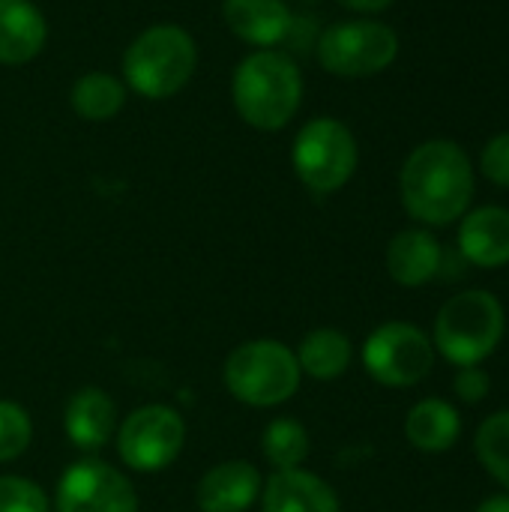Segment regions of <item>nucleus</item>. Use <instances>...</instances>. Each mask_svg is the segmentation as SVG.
Listing matches in <instances>:
<instances>
[{
    "mask_svg": "<svg viewBox=\"0 0 509 512\" xmlns=\"http://www.w3.org/2000/svg\"><path fill=\"white\" fill-rule=\"evenodd\" d=\"M402 204L423 225H453L474 201V168L450 138H432L411 150L399 174Z\"/></svg>",
    "mask_w": 509,
    "mask_h": 512,
    "instance_id": "obj_1",
    "label": "nucleus"
},
{
    "mask_svg": "<svg viewBox=\"0 0 509 512\" xmlns=\"http://www.w3.org/2000/svg\"><path fill=\"white\" fill-rule=\"evenodd\" d=\"M231 99L243 123L261 132H279L303 102L300 66L276 48H258L237 63Z\"/></svg>",
    "mask_w": 509,
    "mask_h": 512,
    "instance_id": "obj_2",
    "label": "nucleus"
},
{
    "mask_svg": "<svg viewBox=\"0 0 509 512\" xmlns=\"http://www.w3.org/2000/svg\"><path fill=\"white\" fill-rule=\"evenodd\" d=\"M198 48L180 24H153L123 51V84L141 99H171L195 75Z\"/></svg>",
    "mask_w": 509,
    "mask_h": 512,
    "instance_id": "obj_3",
    "label": "nucleus"
},
{
    "mask_svg": "<svg viewBox=\"0 0 509 512\" xmlns=\"http://www.w3.org/2000/svg\"><path fill=\"white\" fill-rule=\"evenodd\" d=\"M507 315L495 294L483 288L462 291L450 297L435 318L432 345L453 366H480L492 357L504 339Z\"/></svg>",
    "mask_w": 509,
    "mask_h": 512,
    "instance_id": "obj_4",
    "label": "nucleus"
},
{
    "mask_svg": "<svg viewBox=\"0 0 509 512\" xmlns=\"http://www.w3.org/2000/svg\"><path fill=\"white\" fill-rule=\"evenodd\" d=\"M297 354L276 339H255L231 351L225 360V387L234 399L252 408L288 402L300 387Z\"/></svg>",
    "mask_w": 509,
    "mask_h": 512,
    "instance_id": "obj_5",
    "label": "nucleus"
},
{
    "mask_svg": "<svg viewBox=\"0 0 509 512\" xmlns=\"http://www.w3.org/2000/svg\"><path fill=\"white\" fill-rule=\"evenodd\" d=\"M357 162V138L336 117H312L291 144V165L300 183L318 195L339 192L354 177Z\"/></svg>",
    "mask_w": 509,
    "mask_h": 512,
    "instance_id": "obj_6",
    "label": "nucleus"
},
{
    "mask_svg": "<svg viewBox=\"0 0 509 512\" xmlns=\"http://www.w3.org/2000/svg\"><path fill=\"white\" fill-rule=\"evenodd\" d=\"M399 57V36L375 18H348L318 36V63L339 78H369Z\"/></svg>",
    "mask_w": 509,
    "mask_h": 512,
    "instance_id": "obj_7",
    "label": "nucleus"
},
{
    "mask_svg": "<svg viewBox=\"0 0 509 512\" xmlns=\"http://www.w3.org/2000/svg\"><path fill=\"white\" fill-rule=\"evenodd\" d=\"M363 366L384 387H414L432 372L435 345L420 327L387 321L366 339Z\"/></svg>",
    "mask_w": 509,
    "mask_h": 512,
    "instance_id": "obj_8",
    "label": "nucleus"
},
{
    "mask_svg": "<svg viewBox=\"0 0 509 512\" xmlns=\"http://www.w3.org/2000/svg\"><path fill=\"white\" fill-rule=\"evenodd\" d=\"M186 441V426L177 411L165 405H144L132 411L117 435V453L132 471H162L168 468Z\"/></svg>",
    "mask_w": 509,
    "mask_h": 512,
    "instance_id": "obj_9",
    "label": "nucleus"
},
{
    "mask_svg": "<svg viewBox=\"0 0 509 512\" xmlns=\"http://www.w3.org/2000/svg\"><path fill=\"white\" fill-rule=\"evenodd\" d=\"M57 512H138L132 483L111 465L84 459L72 465L57 486Z\"/></svg>",
    "mask_w": 509,
    "mask_h": 512,
    "instance_id": "obj_10",
    "label": "nucleus"
},
{
    "mask_svg": "<svg viewBox=\"0 0 509 512\" xmlns=\"http://www.w3.org/2000/svg\"><path fill=\"white\" fill-rule=\"evenodd\" d=\"M228 30L255 48L282 45L294 30V15L285 0H222Z\"/></svg>",
    "mask_w": 509,
    "mask_h": 512,
    "instance_id": "obj_11",
    "label": "nucleus"
},
{
    "mask_svg": "<svg viewBox=\"0 0 509 512\" xmlns=\"http://www.w3.org/2000/svg\"><path fill=\"white\" fill-rule=\"evenodd\" d=\"M459 252L474 267H507L509 264V210L507 207H477L462 216Z\"/></svg>",
    "mask_w": 509,
    "mask_h": 512,
    "instance_id": "obj_12",
    "label": "nucleus"
},
{
    "mask_svg": "<svg viewBox=\"0 0 509 512\" xmlns=\"http://www.w3.org/2000/svg\"><path fill=\"white\" fill-rule=\"evenodd\" d=\"M261 495V474L249 462H225L210 468L198 489L195 504L201 512H246Z\"/></svg>",
    "mask_w": 509,
    "mask_h": 512,
    "instance_id": "obj_13",
    "label": "nucleus"
},
{
    "mask_svg": "<svg viewBox=\"0 0 509 512\" xmlns=\"http://www.w3.org/2000/svg\"><path fill=\"white\" fill-rule=\"evenodd\" d=\"M48 39V21L30 0H0V63H30Z\"/></svg>",
    "mask_w": 509,
    "mask_h": 512,
    "instance_id": "obj_14",
    "label": "nucleus"
},
{
    "mask_svg": "<svg viewBox=\"0 0 509 512\" xmlns=\"http://www.w3.org/2000/svg\"><path fill=\"white\" fill-rule=\"evenodd\" d=\"M441 267H444V249L423 228L399 231L387 246V270L393 282L405 288H420L432 282L441 273Z\"/></svg>",
    "mask_w": 509,
    "mask_h": 512,
    "instance_id": "obj_15",
    "label": "nucleus"
},
{
    "mask_svg": "<svg viewBox=\"0 0 509 512\" xmlns=\"http://www.w3.org/2000/svg\"><path fill=\"white\" fill-rule=\"evenodd\" d=\"M264 512H339V498L321 477L291 468L267 480Z\"/></svg>",
    "mask_w": 509,
    "mask_h": 512,
    "instance_id": "obj_16",
    "label": "nucleus"
},
{
    "mask_svg": "<svg viewBox=\"0 0 509 512\" xmlns=\"http://www.w3.org/2000/svg\"><path fill=\"white\" fill-rule=\"evenodd\" d=\"M66 435L75 447L81 450H99L111 441L114 426H117V408L108 399V393L87 387L81 393H75L66 405V417H63Z\"/></svg>",
    "mask_w": 509,
    "mask_h": 512,
    "instance_id": "obj_17",
    "label": "nucleus"
},
{
    "mask_svg": "<svg viewBox=\"0 0 509 512\" xmlns=\"http://www.w3.org/2000/svg\"><path fill=\"white\" fill-rule=\"evenodd\" d=\"M405 435H408L411 447H417L423 453H444L459 441L462 417L444 399H423L411 408V414L405 420Z\"/></svg>",
    "mask_w": 509,
    "mask_h": 512,
    "instance_id": "obj_18",
    "label": "nucleus"
},
{
    "mask_svg": "<svg viewBox=\"0 0 509 512\" xmlns=\"http://www.w3.org/2000/svg\"><path fill=\"white\" fill-rule=\"evenodd\" d=\"M69 105L81 120L105 123L126 105V84L111 72H87L69 90Z\"/></svg>",
    "mask_w": 509,
    "mask_h": 512,
    "instance_id": "obj_19",
    "label": "nucleus"
},
{
    "mask_svg": "<svg viewBox=\"0 0 509 512\" xmlns=\"http://www.w3.org/2000/svg\"><path fill=\"white\" fill-rule=\"evenodd\" d=\"M297 363H300V372L318 381H333L345 375V369L351 366V339L330 327L315 330L300 342Z\"/></svg>",
    "mask_w": 509,
    "mask_h": 512,
    "instance_id": "obj_20",
    "label": "nucleus"
},
{
    "mask_svg": "<svg viewBox=\"0 0 509 512\" xmlns=\"http://www.w3.org/2000/svg\"><path fill=\"white\" fill-rule=\"evenodd\" d=\"M264 456L276 471L300 468L309 456V432L291 417L273 420L264 429Z\"/></svg>",
    "mask_w": 509,
    "mask_h": 512,
    "instance_id": "obj_21",
    "label": "nucleus"
},
{
    "mask_svg": "<svg viewBox=\"0 0 509 512\" xmlns=\"http://www.w3.org/2000/svg\"><path fill=\"white\" fill-rule=\"evenodd\" d=\"M477 459L489 477H495L504 489H509V411L492 414L477 429Z\"/></svg>",
    "mask_w": 509,
    "mask_h": 512,
    "instance_id": "obj_22",
    "label": "nucleus"
},
{
    "mask_svg": "<svg viewBox=\"0 0 509 512\" xmlns=\"http://www.w3.org/2000/svg\"><path fill=\"white\" fill-rule=\"evenodd\" d=\"M33 438L30 417L21 405L15 402H0V462L18 459Z\"/></svg>",
    "mask_w": 509,
    "mask_h": 512,
    "instance_id": "obj_23",
    "label": "nucleus"
},
{
    "mask_svg": "<svg viewBox=\"0 0 509 512\" xmlns=\"http://www.w3.org/2000/svg\"><path fill=\"white\" fill-rule=\"evenodd\" d=\"M0 512H48V498L33 480L0 477Z\"/></svg>",
    "mask_w": 509,
    "mask_h": 512,
    "instance_id": "obj_24",
    "label": "nucleus"
},
{
    "mask_svg": "<svg viewBox=\"0 0 509 512\" xmlns=\"http://www.w3.org/2000/svg\"><path fill=\"white\" fill-rule=\"evenodd\" d=\"M480 168L489 183L509 189V132L489 138V144L480 153Z\"/></svg>",
    "mask_w": 509,
    "mask_h": 512,
    "instance_id": "obj_25",
    "label": "nucleus"
},
{
    "mask_svg": "<svg viewBox=\"0 0 509 512\" xmlns=\"http://www.w3.org/2000/svg\"><path fill=\"white\" fill-rule=\"evenodd\" d=\"M453 390H456V396H459L462 402L477 405V402H483V399L489 396L492 378H489V372L480 369V366H462L459 375H456V381H453Z\"/></svg>",
    "mask_w": 509,
    "mask_h": 512,
    "instance_id": "obj_26",
    "label": "nucleus"
},
{
    "mask_svg": "<svg viewBox=\"0 0 509 512\" xmlns=\"http://www.w3.org/2000/svg\"><path fill=\"white\" fill-rule=\"evenodd\" d=\"M339 6L351 9V12H363V15H372V12H384L390 9L396 0H336Z\"/></svg>",
    "mask_w": 509,
    "mask_h": 512,
    "instance_id": "obj_27",
    "label": "nucleus"
},
{
    "mask_svg": "<svg viewBox=\"0 0 509 512\" xmlns=\"http://www.w3.org/2000/svg\"><path fill=\"white\" fill-rule=\"evenodd\" d=\"M477 512H509V495H495V498L483 501Z\"/></svg>",
    "mask_w": 509,
    "mask_h": 512,
    "instance_id": "obj_28",
    "label": "nucleus"
}]
</instances>
